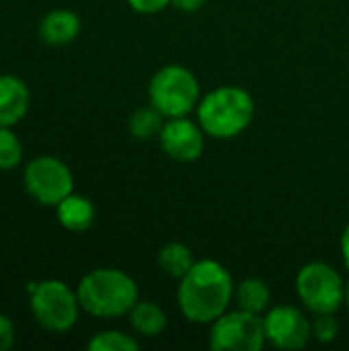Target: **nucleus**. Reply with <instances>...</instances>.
I'll return each instance as SVG.
<instances>
[{
  "label": "nucleus",
  "mask_w": 349,
  "mask_h": 351,
  "mask_svg": "<svg viewBox=\"0 0 349 351\" xmlns=\"http://www.w3.org/2000/svg\"><path fill=\"white\" fill-rule=\"evenodd\" d=\"M234 298L230 271L214 261L202 259L179 280L177 304L183 317L195 325H212L224 315Z\"/></svg>",
  "instance_id": "f257e3e1"
},
{
  "label": "nucleus",
  "mask_w": 349,
  "mask_h": 351,
  "mask_svg": "<svg viewBox=\"0 0 349 351\" xmlns=\"http://www.w3.org/2000/svg\"><path fill=\"white\" fill-rule=\"evenodd\" d=\"M80 308L95 319H119L130 315L140 300L138 284L132 276L115 267L88 271L76 286Z\"/></svg>",
  "instance_id": "f03ea898"
},
{
  "label": "nucleus",
  "mask_w": 349,
  "mask_h": 351,
  "mask_svg": "<svg viewBox=\"0 0 349 351\" xmlns=\"http://www.w3.org/2000/svg\"><path fill=\"white\" fill-rule=\"evenodd\" d=\"M255 115L253 97L241 86H218L197 103V123L206 136L230 140L243 134Z\"/></svg>",
  "instance_id": "7ed1b4c3"
},
{
  "label": "nucleus",
  "mask_w": 349,
  "mask_h": 351,
  "mask_svg": "<svg viewBox=\"0 0 349 351\" xmlns=\"http://www.w3.org/2000/svg\"><path fill=\"white\" fill-rule=\"evenodd\" d=\"M29 308L39 327L51 333L70 331L80 317L76 292L62 280H41L27 286Z\"/></svg>",
  "instance_id": "20e7f679"
},
{
  "label": "nucleus",
  "mask_w": 349,
  "mask_h": 351,
  "mask_svg": "<svg viewBox=\"0 0 349 351\" xmlns=\"http://www.w3.org/2000/svg\"><path fill=\"white\" fill-rule=\"evenodd\" d=\"M150 105H154L167 119L185 117L200 103V82L195 74L179 64L163 66L154 72L148 84Z\"/></svg>",
  "instance_id": "39448f33"
},
{
  "label": "nucleus",
  "mask_w": 349,
  "mask_h": 351,
  "mask_svg": "<svg viewBox=\"0 0 349 351\" xmlns=\"http://www.w3.org/2000/svg\"><path fill=\"white\" fill-rule=\"evenodd\" d=\"M296 294L315 315L337 313L346 302V284L331 265L311 261L296 276Z\"/></svg>",
  "instance_id": "423d86ee"
},
{
  "label": "nucleus",
  "mask_w": 349,
  "mask_h": 351,
  "mask_svg": "<svg viewBox=\"0 0 349 351\" xmlns=\"http://www.w3.org/2000/svg\"><path fill=\"white\" fill-rule=\"evenodd\" d=\"M265 341L263 317L243 308L226 311L210 329V348L214 351H259Z\"/></svg>",
  "instance_id": "0eeeda50"
},
{
  "label": "nucleus",
  "mask_w": 349,
  "mask_h": 351,
  "mask_svg": "<svg viewBox=\"0 0 349 351\" xmlns=\"http://www.w3.org/2000/svg\"><path fill=\"white\" fill-rule=\"evenodd\" d=\"M23 185L37 204L56 208L66 195L74 191V177L66 162L43 154L27 162L23 171Z\"/></svg>",
  "instance_id": "6e6552de"
},
{
  "label": "nucleus",
  "mask_w": 349,
  "mask_h": 351,
  "mask_svg": "<svg viewBox=\"0 0 349 351\" xmlns=\"http://www.w3.org/2000/svg\"><path fill=\"white\" fill-rule=\"evenodd\" d=\"M263 325L267 341L278 350H302L313 337V323L290 304L269 308L263 317Z\"/></svg>",
  "instance_id": "1a4fd4ad"
},
{
  "label": "nucleus",
  "mask_w": 349,
  "mask_h": 351,
  "mask_svg": "<svg viewBox=\"0 0 349 351\" xmlns=\"http://www.w3.org/2000/svg\"><path fill=\"white\" fill-rule=\"evenodd\" d=\"M206 132L187 117H171L165 121L158 142L163 152L177 162H193L204 154Z\"/></svg>",
  "instance_id": "9d476101"
},
{
  "label": "nucleus",
  "mask_w": 349,
  "mask_h": 351,
  "mask_svg": "<svg viewBox=\"0 0 349 351\" xmlns=\"http://www.w3.org/2000/svg\"><path fill=\"white\" fill-rule=\"evenodd\" d=\"M31 93L23 78L0 74V128H14L29 111Z\"/></svg>",
  "instance_id": "9b49d317"
},
{
  "label": "nucleus",
  "mask_w": 349,
  "mask_h": 351,
  "mask_svg": "<svg viewBox=\"0 0 349 351\" xmlns=\"http://www.w3.org/2000/svg\"><path fill=\"white\" fill-rule=\"evenodd\" d=\"M80 33V19L68 8L49 10L39 23V37L43 43L60 47L72 43Z\"/></svg>",
  "instance_id": "f8f14e48"
},
{
  "label": "nucleus",
  "mask_w": 349,
  "mask_h": 351,
  "mask_svg": "<svg viewBox=\"0 0 349 351\" xmlns=\"http://www.w3.org/2000/svg\"><path fill=\"white\" fill-rule=\"evenodd\" d=\"M97 216L95 204L78 193H70L66 195L58 206H56V218L60 222V226H64L70 232H84L93 226Z\"/></svg>",
  "instance_id": "ddd939ff"
},
{
  "label": "nucleus",
  "mask_w": 349,
  "mask_h": 351,
  "mask_svg": "<svg viewBox=\"0 0 349 351\" xmlns=\"http://www.w3.org/2000/svg\"><path fill=\"white\" fill-rule=\"evenodd\" d=\"M128 317L140 337H158L167 329V313L150 300H138Z\"/></svg>",
  "instance_id": "4468645a"
},
{
  "label": "nucleus",
  "mask_w": 349,
  "mask_h": 351,
  "mask_svg": "<svg viewBox=\"0 0 349 351\" xmlns=\"http://www.w3.org/2000/svg\"><path fill=\"white\" fill-rule=\"evenodd\" d=\"M237 306L249 313H265L269 306V288L259 278H247L234 288Z\"/></svg>",
  "instance_id": "2eb2a0df"
},
{
  "label": "nucleus",
  "mask_w": 349,
  "mask_h": 351,
  "mask_svg": "<svg viewBox=\"0 0 349 351\" xmlns=\"http://www.w3.org/2000/svg\"><path fill=\"white\" fill-rule=\"evenodd\" d=\"M193 253L183 243H169L158 251V267L175 280H181L193 267Z\"/></svg>",
  "instance_id": "dca6fc26"
},
{
  "label": "nucleus",
  "mask_w": 349,
  "mask_h": 351,
  "mask_svg": "<svg viewBox=\"0 0 349 351\" xmlns=\"http://www.w3.org/2000/svg\"><path fill=\"white\" fill-rule=\"evenodd\" d=\"M163 125H165V115H163L154 105L136 109V111L130 115V121H128L130 134H132L136 140H150V138H154V136L158 138Z\"/></svg>",
  "instance_id": "f3484780"
},
{
  "label": "nucleus",
  "mask_w": 349,
  "mask_h": 351,
  "mask_svg": "<svg viewBox=\"0 0 349 351\" xmlns=\"http://www.w3.org/2000/svg\"><path fill=\"white\" fill-rule=\"evenodd\" d=\"M86 348L91 351H138L140 350V343L132 335H128L123 331L109 329V331L97 333L86 343Z\"/></svg>",
  "instance_id": "a211bd4d"
},
{
  "label": "nucleus",
  "mask_w": 349,
  "mask_h": 351,
  "mask_svg": "<svg viewBox=\"0 0 349 351\" xmlns=\"http://www.w3.org/2000/svg\"><path fill=\"white\" fill-rule=\"evenodd\" d=\"M23 162V144L12 128H0V171H12Z\"/></svg>",
  "instance_id": "6ab92c4d"
},
{
  "label": "nucleus",
  "mask_w": 349,
  "mask_h": 351,
  "mask_svg": "<svg viewBox=\"0 0 349 351\" xmlns=\"http://www.w3.org/2000/svg\"><path fill=\"white\" fill-rule=\"evenodd\" d=\"M339 335V321L335 319V313L317 315L313 321V337L321 343H331Z\"/></svg>",
  "instance_id": "aec40b11"
},
{
  "label": "nucleus",
  "mask_w": 349,
  "mask_h": 351,
  "mask_svg": "<svg viewBox=\"0 0 349 351\" xmlns=\"http://www.w3.org/2000/svg\"><path fill=\"white\" fill-rule=\"evenodd\" d=\"M130 8L140 12V14H156L160 10H165L171 0H128Z\"/></svg>",
  "instance_id": "412c9836"
},
{
  "label": "nucleus",
  "mask_w": 349,
  "mask_h": 351,
  "mask_svg": "<svg viewBox=\"0 0 349 351\" xmlns=\"http://www.w3.org/2000/svg\"><path fill=\"white\" fill-rule=\"evenodd\" d=\"M12 346H14V325L4 313H0V351H8Z\"/></svg>",
  "instance_id": "4be33fe9"
},
{
  "label": "nucleus",
  "mask_w": 349,
  "mask_h": 351,
  "mask_svg": "<svg viewBox=\"0 0 349 351\" xmlns=\"http://www.w3.org/2000/svg\"><path fill=\"white\" fill-rule=\"evenodd\" d=\"M171 4L181 12H197L206 4V0H171Z\"/></svg>",
  "instance_id": "5701e85b"
},
{
  "label": "nucleus",
  "mask_w": 349,
  "mask_h": 351,
  "mask_svg": "<svg viewBox=\"0 0 349 351\" xmlns=\"http://www.w3.org/2000/svg\"><path fill=\"white\" fill-rule=\"evenodd\" d=\"M341 255H344V261L349 267V224L346 226L344 234H341Z\"/></svg>",
  "instance_id": "b1692460"
},
{
  "label": "nucleus",
  "mask_w": 349,
  "mask_h": 351,
  "mask_svg": "<svg viewBox=\"0 0 349 351\" xmlns=\"http://www.w3.org/2000/svg\"><path fill=\"white\" fill-rule=\"evenodd\" d=\"M346 304H348V313H349V282L346 284Z\"/></svg>",
  "instance_id": "393cba45"
}]
</instances>
